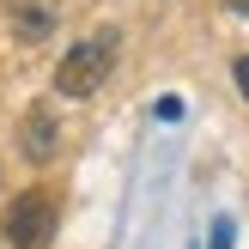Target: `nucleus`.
I'll use <instances>...</instances> for the list:
<instances>
[{
	"label": "nucleus",
	"instance_id": "39448f33",
	"mask_svg": "<svg viewBox=\"0 0 249 249\" xmlns=\"http://www.w3.org/2000/svg\"><path fill=\"white\" fill-rule=\"evenodd\" d=\"M213 249H231V225H225V219L213 225Z\"/></svg>",
	"mask_w": 249,
	"mask_h": 249
},
{
	"label": "nucleus",
	"instance_id": "7ed1b4c3",
	"mask_svg": "<svg viewBox=\"0 0 249 249\" xmlns=\"http://www.w3.org/2000/svg\"><path fill=\"white\" fill-rule=\"evenodd\" d=\"M55 146H61V122L49 116V104L24 109V122H18V152L31 158V164H49V158H55Z\"/></svg>",
	"mask_w": 249,
	"mask_h": 249
},
{
	"label": "nucleus",
	"instance_id": "f257e3e1",
	"mask_svg": "<svg viewBox=\"0 0 249 249\" xmlns=\"http://www.w3.org/2000/svg\"><path fill=\"white\" fill-rule=\"evenodd\" d=\"M116 67V36H91V43H73L55 67V91L61 97H91L97 85Z\"/></svg>",
	"mask_w": 249,
	"mask_h": 249
},
{
	"label": "nucleus",
	"instance_id": "20e7f679",
	"mask_svg": "<svg viewBox=\"0 0 249 249\" xmlns=\"http://www.w3.org/2000/svg\"><path fill=\"white\" fill-rule=\"evenodd\" d=\"M49 24H55V6H49V0H24V6H12V31H18L24 43H43Z\"/></svg>",
	"mask_w": 249,
	"mask_h": 249
},
{
	"label": "nucleus",
	"instance_id": "0eeeda50",
	"mask_svg": "<svg viewBox=\"0 0 249 249\" xmlns=\"http://www.w3.org/2000/svg\"><path fill=\"white\" fill-rule=\"evenodd\" d=\"M231 6H249V0H231Z\"/></svg>",
	"mask_w": 249,
	"mask_h": 249
},
{
	"label": "nucleus",
	"instance_id": "423d86ee",
	"mask_svg": "<svg viewBox=\"0 0 249 249\" xmlns=\"http://www.w3.org/2000/svg\"><path fill=\"white\" fill-rule=\"evenodd\" d=\"M237 91L249 97V55H237Z\"/></svg>",
	"mask_w": 249,
	"mask_h": 249
},
{
	"label": "nucleus",
	"instance_id": "f03ea898",
	"mask_svg": "<svg viewBox=\"0 0 249 249\" xmlns=\"http://www.w3.org/2000/svg\"><path fill=\"white\" fill-rule=\"evenodd\" d=\"M55 237V195L49 189H24L6 207V243L12 249H49Z\"/></svg>",
	"mask_w": 249,
	"mask_h": 249
}]
</instances>
